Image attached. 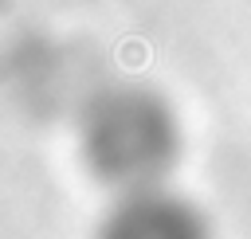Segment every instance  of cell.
<instances>
[{"label":"cell","mask_w":251,"mask_h":239,"mask_svg":"<svg viewBox=\"0 0 251 239\" xmlns=\"http://www.w3.org/2000/svg\"><path fill=\"white\" fill-rule=\"evenodd\" d=\"M169 153V125L149 98L122 94L90 118V157L114 180H141L161 172Z\"/></svg>","instance_id":"1"},{"label":"cell","mask_w":251,"mask_h":239,"mask_svg":"<svg viewBox=\"0 0 251 239\" xmlns=\"http://www.w3.org/2000/svg\"><path fill=\"white\" fill-rule=\"evenodd\" d=\"M106 239H200V231L180 204L145 196V200H133L122 208V215L110 223Z\"/></svg>","instance_id":"2"}]
</instances>
